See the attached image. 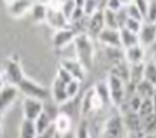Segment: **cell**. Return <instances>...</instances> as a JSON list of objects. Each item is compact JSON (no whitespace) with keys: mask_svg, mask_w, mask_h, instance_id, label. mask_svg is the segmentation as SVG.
I'll return each mask as SVG.
<instances>
[{"mask_svg":"<svg viewBox=\"0 0 156 138\" xmlns=\"http://www.w3.org/2000/svg\"><path fill=\"white\" fill-rule=\"evenodd\" d=\"M119 32H120V41H122L123 51L124 49L132 48V47H136V45H140L139 36H137V35L129 32L128 29H126V28H120Z\"/></svg>","mask_w":156,"mask_h":138,"instance_id":"obj_22","label":"cell"},{"mask_svg":"<svg viewBox=\"0 0 156 138\" xmlns=\"http://www.w3.org/2000/svg\"><path fill=\"white\" fill-rule=\"evenodd\" d=\"M141 101H143V100H141V98H140L137 94L131 96V97L128 98V100H127V105H128V108H127V110L137 113V112H139V109H140ZM127 110H126V112H127Z\"/></svg>","mask_w":156,"mask_h":138,"instance_id":"obj_36","label":"cell"},{"mask_svg":"<svg viewBox=\"0 0 156 138\" xmlns=\"http://www.w3.org/2000/svg\"><path fill=\"white\" fill-rule=\"evenodd\" d=\"M59 8H60V2L47 3V17H45V21L48 23L49 27H52L56 31L69 27V21L60 12Z\"/></svg>","mask_w":156,"mask_h":138,"instance_id":"obj_3","label":"cell"},{"mask_svg":"<svg viewBox=\"0 0 156 138\" xmlns=\"http://www.w3.org/2000/svg\"><path fill=\"white\" fill-rule=\"evenodd\" d=\"M56 79L60 80L63 84H66V85H67V84H69L71 81L73 80L72 77H71V74L67 72L66 69H63L62 66H59V69H58V76H56Z\"/></svg>","mask_w":156,"mask_h":138,"instance_id":"obj_39","label":"cell"},{"mask_svg":"<svg viewBox=\"0 0 156 138\" xmlns=\"http://www.w3.org/2000/svg\"><path fill=\"white\" fill-rule=\"evenodd\" d=\"M144 80L156 86V65L152 61L145 62V66H144Z\"/></svg>","mask_w":156,"mask_h":138,"instance_id":"obj_31","label":"cell"},{"mask_svg":"<svg viewBox=\"0 0 156 138\" xmlns=\"http://www.w3.org/2000/svg\"><path fill=\"white\" fill-rule=\"evenodd\" d=\"M54 138H62V137H60V136H59V134H58V133H56V136H55Z\"/></svg>","mask_w":156,"mask_h":138,"instance_id":"obj_48","label":"cell"},{"mask_svg":"<svg viewBox=\"0 0 156 138\" xmlns=\"http://www.w3.org/2000/svg\"><path fill=\"white\" fill-rule=\"evenodd\" d=\"M35 127H36V132L37 134H43L45 133L47 130L54 125V117H52L49 113L44 109V112L41 113L40 116L37 117L36 119H35Z\"/></svg>","mask_w":156,"mask_h":138,"instance_id":"obj_21","label":"cell"},{"mask_svg":"<svg viewBox=\"0 0 156 138\" xmlns=\"http://www.w3.org/2000/svg\"><path fill=\"white\" fill-rule=\"evenodd\" d=\"M60 136V134H59ZM62 138H76V134H75V132H68V133H66V134H63V136H60Z\"/></svg>","mask_w":156,"mask_h":138,"instance_id":"obj_43","label":"cell"},{"mask_svg":"<svg viewBox=\"0 0 156 138\" xmlns=\"http://www.w3.org/2000/svg\"><path fill=\"white\" fill-rule=\"evenodd\" d=\"M96 40L103 44L105 48H116V49H123L122 48V41H120V32L119 29H109L104 28L103 32L96 37Z\"/></svg>","mask_w":156,"mask_h":138,"instance_id":"obj_9","label":"cell"},{"mask_svg":"<svg viewBox=\"0 0 156 138\" xmlns=\"http://www.w3.org/2000/svg\"><path fill=\"white\" fill-rule=\"evenodd\" d=\"M75 134H76V138H91V133H90V127H88L87 119H84V118L81 119Z\"/></svg>","mask_w":156,"mask_h":138,"instance_id":"obj_35","label":"cell"},{"mask_svg":"<svg viewBox=\"0 0 156 138\" xmlns=\"http://www.w3.org/2000/svg\"><path fill=\"white\" fill-rule=\"evenodd\" d=\"M7 85V81H5V79H4V74L3 73H0V90L3 89V88H4Z\"/></svg>","mask_w":156,"mask_h":138,"instance_id":"obj_44","label":"cell"},{"mask_svg":"<svg viewBox=\"0 0 156 138\" xmlns=\"http://www.w3.org/2000/svg\"><path fill=\"white\" fill-rule=\"evenodd\" d=\"M122 117L124 127H126V130H128L129 134H136V136L143 134L141 133V118L137 113L127 110Z\"/></svg>","mask_w":156,"mask_h":138,"instance_id":"obj_14","label":"cell"},{"mask_svg":"<svg viewBox=\"0 0 156 138\" xmlns=\"http://www.w3.org/2000/svg\"><path fill=\"white\" fill-rule=\"evenodd\" d=\"M144 48L141 45H136V47L124 49V61L128 65H136V64L144 62Z\"/></svg>","mask_w":156,"mask_h":138,"instance_id":"obj_17","label":"cell"},{"mask_svg":"<svg viewBox=\"0 0 156 138\" xmlns=\"http://www.w3.org/2000/svg\"><path fill=\"white\" fill-rule=\"evenodd\" d=\"M148 4H150V2H145V0H137V2H135V5L137 7V9H139V12L141 13L144 21H145L147 12H148Z\"/></svg>","mask_w":156,"mask_h":138,"instance_id":"obj_41","label":"cell"},{"mask_svg":"<svg viewBox=\"0 0 156 138\" xmlns=\"http://www.w3.org/2000/svg\"><path fill=\"white\" fill-rule=\"evenodd\" d=\"M23 119H28V121L35 122L41 113L44 112V102L40 100H35V98L26 97L23 100Z\"/></svg>","mask_w":156,"mask_h":138,"instance_id":"obj_8","label":"cell"},{"mask_svg":"<svg viewBox=\"0 0 156 138\" xmlns=\"http://www.w3.org/2000/svg\"><path fill=\"white\" fill-rule=\"evenodd\" d=\"M103 15H104V24L105 28L109 29H120V24L118 20V12H113L107 8H103Z\"/></svg>","mask_w":156,"mask_h":138,"instance_id":"obj_27","label":"cell"},{"mask_svg":"<svg viewBox=\"0 0 156 138\" xmlns=\"http://www.w3.org/2000/svg\"><path fill=\"white\" fill-rule=\"evenodd\" d=\"M73 45H75L77 61L86 69V72L91 70L95 61V47L92 44V39L87 33L77 35L73 41Z\"/></svg>","mask_w":156,"mask_h":138,"instance_id":"obj_1","label":"cell"},{"mask_svg":"<svg viewBox=\"0 0 156 138\" xmlns=\"http://www.w3.org/2000/svg\"><path fill=\"white\" fill-rule=\"evenodd\" d=\"M108 90H109V98L111 102L115 106H122L126 102V82H123L122 80L116 79L115 76H108L107 80Z\"/></svg>","mask_w":156,"mask_h":138,"instance_id":"obj_5","label":"cell"},{"mask_svg":"<svg viewBox=\"0 0 156 138\" xmlns=\"http://www.w3.org/2000/svg\"><path fill=\"white\" fill-rule=\"evenodd\" d=\"M156 93V86L151 82L143 80L141 82L136 85V94L139 96L141 100H147V98H152Z\"/></svg>","mask_w":156,"mask_h":138,"instance_id":"obj_23","label":"cell"},{"mask_svg":"<svg viewBox=\"0 0 156 138\" xmlns=\"http://www.w3.org/2000/svg\"><path fill=\"white\" fill-rule=\"evenodd\" d=\"M17 89H19V92H22L26 97L35 98V100H40L43 102L49 97V90L48 89H45L44 86L36 84L34 80H30V79H27V77L19 84Z\"/></svg>","mask_w":156,"mask_h":138,"instance_id":"obj_2","label":"cell"},{"mask_svg":"<svg viewBox=\"0 0 156 138\" xmlns=\"http://www.w3.org/2000/svg\"><path fill=\"white\" fill-rule=\"evenodd\" d=\"M109 74L115 76L116 79L122 80L123 82L128 84L129 82V65L126 61H120L118 64H113L109 69Z\"/></svg>","mask_w":156,"mask_h":138,"instance_id":"obj_20","label":"cell"},{"mask_svg":"<svg viewBox=\"0 0 156 138\" xmlns=\"http://www.w3.org/2000/svg\"><path fill=\"white\" fill-rule=\"evenodd\" d=\"M30 13L35 21H45V17H47V4L34 3Z\"/></svg>","mask_w":156,"mask_h":138,"instance_id":"obj_28","label":"cell"},{"mask_svg":"<svg viewBox=\"0 0 156 138\" xmlns=\"http://www.w3.org/2000/svg\"><path fill=\"white\" fill-rule=\"evenodd\" d=\"M103 105H104V102H103V100L99 97V94L96 93L95 88H91V89H88L86 92L83 100H81L80 113H81V116L84 117L92 112L98 110V109H100Z\"/></svg>","mask_w":156,"mask_h":138,"instance_id":"obj_7","label":"cell"},{"mask_svg":"<svg viewBox=\"0 0 156 138\" xmlns=\"http://www.w3.org/2000/svg\"><path fill=\"white\" fill-rule=\"evenodd\" d=\"M155 27H156V23H155Z\"/></svg>","mask_w":156,"mask_h":138,"instance_id":"obj_49","label":"cell"},{"mask_svg":"<svg viewBox=\"0 0 156 138\" xmlns=\"http://www.w3.org/2000/svg\"><path fill=\"white\" fill-rule=\"evenodd\" d=\"M152 62L156 65V51H155V53H154V57H152Z\"/></svg>","mask_w":156,"mask_h":138,"instance_id":"obj_46","label":"cell"},{"mask_svg":"<svg viewBox=\"0 0 156 138\" xmlns=\"http://www.w3.org/2000/svg\"><path fill=\"white\" fill-rule=\"evenodd\" d=\"M3 74H4L7 85H12V86L16 88L26 79L19 61L15 59H7L4 61V72H3Z\"/></svg>","mask_w":156,"mask_h":138,"instance_id":"obj_4","label":"cell"},{"mask_svg":"<svg viewBox=\"0 0 156 138\" xmlns=\"http://www.w3.org/2000/svg\"><path fill=\"white\" fill-rule=\"evenodd\" d=\"M124 130L126 127L123 123V117L120 114H112L104 123L101 138H123Z\"/></svg>","mask_w":156,"mask_h":138,"instance_id":"obj_6","label":"cell"},{"mask_svg":"<svg viewBox=\"0 0 156 138\" xmlns=\"http://www.w3.org/2000/svg\"><path fill=\"white\" fill-rule=\"evenodd\" d=\"M79 89H80V81L72 80L69 84H67V94H68L69 100L76 97V94L79 93Z\"/></svg>","mask_w":156,"mask_h":138,"instance_id":"obj_37","label":"cell"},{"mask_svg":"<svg viewBox=\"0 0 156 138\" xmlns=\"http://www.w3.org/2000/svg\"><path fill=\"white\" fill-rule=\"evenodd\" d=\"M141 133L143 136H156V113L141 118Z\"/></svg>","mask_w":156,"mask_h":138,"instance_id":"obj_24","label":"cell"},{"mask_svg":"<svg viewBox=\"0 0 156 138\" xmlns=\"http://www.w3.org/2000/svg\"><path fill=\"white\" fill-rule=\"evenodd\" d=\"M76 8V3L75 2H60V12L63 13V15L66 16L67 20H71V17H72V13L73 11Z\"/></svg>","mask_w":156,"mask_h":138,"instance_id":"obj_33","label":"cell"},{"mask_svg":"<svg viewBox=\"0 0 156 138\" xmlns=\"http://www.w3.org/2000/svg\"><path fill=\"white\" fill-rule=\"evenodd\" d=\"M76 32L72 29L71 27L68 28H64V29H59L56 31L54 35H52V45H54L55 48H64L67 47L68 44L75 41L76 39Z\"/></svg>","mask_w":156,"mask_h":138,"instance_id":"obj_10","label":"cell"},{"mask_svg":"<svg viewBox=\"0 0 156 138\" xmlns=\"http://www.w3.org/2000/svg\"><path fill=\"white\" fill-rule=\"evenodd\" d=\"M154 113H155V110H154V104H152V98H147V100L141 101L140 109H139V112H137L140 118H144V117L151 116V114H154Z\"/></svg>","mask_w":156,"mask_h":138,"instance_id":"obj_32","label":"cell"},{"mask_svg":"<svg viewBox=\"0 0 156 138\" xmlns=\"http://www.w3.org/2000/svg\"><path fill=\"white\" fill-rule=\"evenodd\" d=\"M144 66L145 62L129 65V82L135 85V86L144 80Z\"/></svg>","mask_w":156,"mask_h":138,"instance_id":"obj_25","label":"cell"},{"mask_svg":"<svg viewBox=\"0 0 156 138\" xmlns=\"http://www.w3.org/2000/svg\"><path fill=\"white\" fill-rule=\"evenodd\" d=\"M137 36H139V42L143 48L152 47L154 44H156V27H155V24L143 23L141 29H140Z\"/></svg>","mask_w":156,"mask_h":138,"instance_id":"obj_15","label":"cell"},{"mask_svg":"<svg viewBox=\"0 0 156 138\" xmlns=\"http://www.w3.org/2000/svg\"><path fill=\"white\" fill-rule=\"evenodd\" d=\"M2 127H3V119H2V114H0V133H2Z\"/></svg>","mask_w":156,"mask_h":138,"instance_id":"obj_47","label":"cell"},{"mask_svg":"<svg viewBox=\"0 0 156 138\" xmlns=\"http://www.w3.org/2000/svg\"><path fill=\"white\" fill-rule=\"evenodd\" d=\"M104 8H107L109 11H113V12H119L124 8V2H116V0H111V2H107L104 4Z\"/></svg>","mask_w":156,"mask_h":138,"instance_id":"obj_40","label":"cell"},{"mask_svg":"<svg viewBox=\"0 0 156 138\" xmlns=\"http://www.w3.org/2000/svg\"><path fill=\"white\" fill-rule=\"evenodd\" d=\"M60 66L63 69H66L67 72L71 74L73 80H77V81H83L84 77H86V69L80 65V62L77 60H72V59H63L60 61Z\"/></svg>","mask_w":156,"mask_h":138,"instance_id":"obj_11","label":"cell"},{"mask_svg":"<svg viewBox=\"0 0 156 138\" xmlns=\"http://www.w3.org/2000/svg\"><path fill=\"white\" fill-rule=\"evenodd\" d=\"M37 132L35 123L28 119H23L19 126V138H36Z\"/></svg>","mask_w":156,"mask_h":138,"instance_id":"obj_26","label":"cell"},{"mask_svg":"<svg viewBox=\"0 0 156 138\" xmlns=\"http://www.w3.org/2000/svg\"><path fill=\"white\" fill-rule=\"evenodd\" d=\"M34 3L31 2H9L7 3V11L12 17H23L32 8Z\"/></svg>","mask_w":156,"mask_h":138,"instance_id":"obj_18","label":"cell"},{"mask_svg":"<svg viewBox=\"0 0 156 138\" xmlns=\"http://www.w3.org/2000/svg\"><path fill=\"white\" fill-rule=\"evenodd\" d=\"M95 90L99 94V97L103 100L104 104H108L111 102V98H109V90H108V85L107 81H99V82L95 84Z\"/></svg>","mask_w":156,"mask_h":138,"instance_id":"obj_29","label":"cell"},{"mask_svg":"<svg viewBox=\"0 0 156 138\" xmlns=\"http://www.w3.org/2000/svg\"><path fill=\"white\" fill-rule=\"evenodd\" d=\"M152 104H154V110L156 113V93H155L154 97H152Z\"/></svg>","mask_w":156,"mask_h":138,"instance_id":"obj_45","label":"cell"},{"mask_svg":"<svg viewBox=\"0 0 156 138\" xmlns=\"http://www.w3.org/2000/svg\"><path fill=\"white\" fill-rule=\"evenodd\" d=\"M124 8H126V12H127V16L129 19H133V20H137V21H143L144 23V19L141 16V13L139 12L137 7L135 5V2H131V3H124Z\"/></svg>","mask_w":156,"mask_h":138,"instance_id":"obj_30","label":"cell"},{"mask_svg":"<svg viewBox=\"0 0 156 138\" xmlns=\"http://www.w3.org/2000/svg\"><path fill=\"white\" fill-rule=\"evenodd\" d=\"M55 136H56V130H55V126L52 125L45 133H43V134H37V137H36V138H54Z\"/></svg>","mask_w":156,"mask_h":138,"instance_id":"obj_42","label":"cell"},{"mask_svg":"<svg viewBox=\"0 0 156 138\" xmlns=\"http://www.w3.org/2000/svg\"><path fill=\"white\" fill-rule=\"evenodd\" d=\"M144 23H151V24L156 23V2H150V4H148L147 17H145Z\"/></svg>","mask_w":156,"mask_h":138,"instance_id":"obj_38","label":"cell"},{"mask_svg":"<svg viewBox=\"0 0 156 138\" xmlns=\"http://www.w3.org/2000/svg\"><path fill=\"white\" fill-rule=\"evenodd\" d=\"M51 96L52 100H54L58 105H63L69 100L68 94H67V85L63 84L60 80L55 79L52 82V88H51Z\"/></svg>","mask_w":156,"mask_h":138,"instance_id":"obj_16","label":"cell"},{"mask_svg":"<svg viewBox=\"0 0 156 138\" xmlns=\"http://www.w3.org/2000/svg\"><path fill=\"white\" fill-rule=\"evenodd\" d=\"M105 28L104 24V15H103V9L98 11L94 13L91 17H88V28H87V35L92 37H98Z\"/></svg>","mask_w":156,"mask_h":138,"instance_id":"obj_12","label":"cell"},{"mask_svg":"<svg viewBox=\"0 0 156 138\" xmlns=\"http://www.w3.org/2000/svg\"><path fill=\"white\" fill-rule=\"evenodd\" d=\"M17 96H19V89L12 85H5L0 90V114L5 112L16 101Z\"/></svg>","mask_w":156,"mask_h":138,"instance_id":"obj_13","label":"cell"},{"mask_svg":"<svg viewBox=\"0 0 156 138\" xmlns=\"http://www.w3.org/2000/svg\"><path fill=\"white\" fill-rule=\"evenodd\" d=\"M54 126H55L56 133L63 136V134L68 132H72V119L66 113H58V116H56L54 121Z\"/></svg>","mask_w":156,"mask_h":138,"instance_id":"obj_19","label":"cell"},{"mask_svg":"<svg viewBox=\"0 0 156 138\" xmlns=\"http://www.w3.org/2000/svg\"><path fill=\"white\" fill-rule=\"evenodd\" d=\"M141 25H143V21H137V20H133V19L127 17V20H126V23H124L123 28L128 29L129 32H132V33H135V35H139V32L141 29Z\"/></svg>","mask_w":156,"mask_h":138,"instance_id":"obj_34","label":"cell"}]
</instances>
